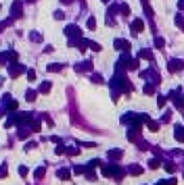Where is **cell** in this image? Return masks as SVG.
I'll use <instances>...</instances> for the list:
<instances>
[{"mask_svg":"<svg viewBox=\"0 0 184 185\" xmlns=\"http://www.w3.org/2000/svg\"><path fill=\"white\" fill-rule=\"evenodd\" d=\"M103 175H105V177L121 179L123 177V169H121L119 165H109V166H103Z\"/></svg>","mask_w":184,"mask_h":185,"instance_id":"obj_1","label":"cell"},{"mask_svg":"<svg viewBox=\"0 0 184 185\" xmlns=\"http://www.w3.org/2000/svg\"><path fill=\"white\" fill-rule=\"evenodd\" d=\"M65 35H67L69 40H80V38H82V29H80L78 25H67V27H65Z\"/></svg>","mask_w":184,"mask_h":185,"instance_id":"obj_2","label":"cell"},{"mask_svg":"<svg viewBox=\"0 0 184 185\" xmlns=\"http://www.w3.org/2000/svg\"><path fill=\"white\" fill-rule=\"evenodd\" d=\"M182 67H184V61H180V58H172L167 62V71L170 73H178V71H182Z\"/></svg>","mask_w":184,"mask_h":185,"instance_id":"obj_3","label":"cell"},{"mask_svg":"<svg viewBox=\"0 0 184 185\" xmlns=\"http://www.w3.org/2000/svg\"><path fill=\"white\" fill-rule=\"evenodd\" d=\"M23 15V4L19 2V0H15L13 4H11V17H15V19H19Z\"/></svg>","mask_w":184,"mask_h":185,"instance_id":"obj_4","label":"cell"},{"mask_svg":"<svg viewBox=\"0 0 184 185\" xmlns=\"http://www.w3.org/2000/svg\"><path fill=\"white\" fill-rule=\"evenodd\" d=\"M142 29H144V21H142V19H134L132 23H130V31H132L134 35H136V34H140Z\"/></svg>","mask_w":184,"mask_h":185,"instance_id":"obj_5","label":"cell"},{"mask_svg":"<svg viewBox=\"0 0 184 185\" xmlns=\"http://www.w3.org/2000/svg\"><path fill=\"white\" fill-rule=\"evenodd\" d=\"M113 46L117 50H121V52H128V50H130V42H126V40H119V38H117V40L113 42Z\"/></svg>","mask_w":184,"mask_h":185,"instance_id":"obj_6","label":"cell"},{"mask_svg":"<svg viewBox=\"0 0 184 185\" xmlns=\"http://www.w3.org/2000/svg\"><path fill=\"white\" fill-rule=\"evenodd\" d=\"M8 73H11V77H17V75H21V73H25V69H23L21 65H13V62H11Z\"/></svg>","mask_w":184,"mask_h":185,"instance_id":"obj_7","label":"cell"},{"mask_svg":"<svg viewBox=\"0 0 184 185\" xmlns=\"http://www.w3.org/2000/svg\"><path fill=\"white\" fill-rule=\"evenodd\" d=\"M174 137H176V142L184 144V127H182V125H176V129H174Z\"/></svg>","mask_w":184,"mask_h":185,"instance_id":"obj_8","label":"cell"},{"mask_svg":"<svg viewBox=\"0 0 184 185\" xmlns=\"http://www.w3.org/2000/svg\"><path fill=\"white\" fill-rule=\"evenodd\" d=\"M75 71H78V73H84V71H92V62H90V61L80 62L78 67H75Z\"/></svg>","mask_w":184,"mask_h":185,"instance_id":"obj_9","label":"cell"},{"mask_svg":"<svg viewBox=\"0 0 184 185\" xmlns=\"http://www.w3.org/2000/svg\"><path fill=\"white\" fill-rule=\"evenodd\" d=\"M107 156H109V160H119V158L123 156V152H121V150H109Z\"/></svg>","mask_w":184,"mask_h":185,"instance_id":"obj_10","label":"cell"},{"mask_svg":"<svg viewBox=\"0 0 184 185\" xmlns=\"http://www.w3.org/2000/svg\"><path fill=\"white\" fill-rule=\"evenodd\" d=\"M138 58H149L151 62L155 61V58H153V52H151V50H140V52H138Z\"/></svg>","mask_w":184,"mask_h":185,"instance_id":"obj_11","label":"cell"},{"mask_svg":"<svg viewBox=\"0 0 184 185\" xmlns=\"http://www.w3.org/2000/svg\"><path fill=\"white\" fill-rule=\"evenodd\" d=\"M144 123H147V127H149L151 131H157V129H159V123H157V121H151L149 117H147V121H144Z\"/></svg>","mask_w":184,"mask_h":185,"instance_id":"obj_12","label":"cell"},{"mask_svg":"<svg viewBox=\"0 0 184 185\" xmlns=\"http://www.w3.org/2000/svg\"><path fill=\"white\" fill-rule=\"evenodd\" d=\"M144 94H147V96H153V94H155V83H147V85H144Z\"/></svg>","mask_w":184,"mask_h":185,"instance_id":"obj_13","label":"cell"},{"mask_svg":"<svg viewBox=\"0 0 184 185\" xmlns=\"http://www.w3.org/2000/svg\"><path fill=\"white\" fill-rule=\"evenodd\" d=\"M159 165H161V160H159V158H151V160H149V169H151V171L159 169Z\"/></svg>","mask_w":184,"mask_h":185,"instance_id":"obj_14","label":"cell"},{"mask_svg":"<svg viewBox=\"0 0 184 185\" xmlns=\"http://www.w3.org/2000/svg\"><path fill=\"white\" fill-rule=\"evenodd\" d=\"M115 13H119V4H111V7L107 8V15H109V17H113Z\"/></svg>","mask_w":184,"mask_h":185,"instance_id":"obj_15","label":"cell"},{"mask_svg":"<svg viewBox=\"0 0 184 185\" xmlns=\"http://www.w3.org/2000/svg\"><path fill=\"white\" fill-rule=\"evenodd\" d=\"M128 171H130V175H142V169H140L138 165H132Z\"/></svg>","mask_w":184,"mask_h":185,"instance_id":"obj_16","label":"cell"},{"mask_svg":"<svg viewBox=\"0 0 184 185\" xmlns=\"http://www.w3.org/2000/svg\"><path fill=\"white\" fill-rule=\"evenodd\" d=\"M174 21H176V25H178V27H180V29L184 31V17H182V15H176V17H174Z\"/></svg>","mask_w":184,"mask_h":185,"instance_id":"obj_17","label":"cell"},{"mask_svg":"<svg viewBox=\"0 0 184 185\" xmlns=\"http://www.w3.org/2000/svg\"><path fill=\"white\" fill-rule=\"evenodd\" d=\"M29 40L31 42H42V35L38 34V31H29Z\"/></svg>","mask_w":184,"mask_h":185,"instance_id":"obj_18","label":"cell"},{"mask_svg":"<svg viewBox=\"0 0 184 185\" xmlns=\"http://www.w3.org/2000/svg\"><path fill=\"white\" fill-rule=\"evenodd\" d=\"M48 71H52V73H57V71H61V69H63V65H59V62H52V65H48Z\"/></svg>","mask_w":184,"mask_h":185,"instance_id":"obj_19","label":"cell"},{"mask_svg":"<svg viewBox=\"0 0 184 185\" xmlns=\"http://www.w3.org/2000/svg\"><path fill=\"white\" fill-rule=\"evenodd\" d=\"M36 96H38V94H36L34 89H27V94H25V100H27V102H34Z\"/></svg>","mask_w":184,"mask_h":185,"instance_id":"obj_20","label":"cell"},{"mask_svg":"<svg viewBox=\"0 0 184 185\" xmlns=\"http://www.w3.org/2000/svg\"><path fill=\"white\" fill-rule=\"evenodd\" d=\"M57 175H59V179H69V177H71V173L67 171V169H61Z\"/></svg>","mask_w":184,"mask_h":185,"instance_id":"obj_21","label":"cell"},{"mask_svg":"<svg viewBox=\"0 0 184 185\" xmlns=\"http://www.w3.org/2000/svg\"><path fill=\"white\" fill-rule=\"evenodd\" d=\"M119 11L123 13V17H128V15H130V7H128L126 2H121V4H119Z\"/></svg>","mask_w":184,"mask_h":185,"instance_id":"obj_22","label":"cell"},{"mask_svg":"<svg viewBox=\"0 0 184 185\" xmlns=\"http://www.w3.org/2000/svg\"><path fill=\"white\" fill-rule=\"evenodd\" d=\"M50 88H52V85H50V81H44L42 85H40V92H42V94H46V92H50Z\"/></svg>","mask_w":184,"mask_h":185,"instance_id":"obj_23","label":"cell"},{"mask_svg":"<svg viewBox=\"0 0 184 185\" xmlns=\"http://www.w3.org/2000/svg\"><path fill=\"white\" fill-rule=\"evenodd\" d=\"M86 25H88V29H96V19H94V17H88V23H86Z\"/></svg>","mask_w":184,"mask_h":185,"instance_id":"obj_24","label":"cell"},{"mask_svg":"<svg viewBox=\"0 0 184 185\" xmlns=\"http://www.w3.org/2000/svg\"><path fill=\"white\" fill-rule=\"evenodd\" d=\"M44 173H46V169H44V166H40V169L34 173V177H36V179H42V177H44Z\"/></svg>","mask_w":184,"mask_h":185,"instance_id":"obj_25","label":"cell"},{"mask_svg":"<svg viewBox=\"0 0 184 185\" xmlns=\"http://www.w3.org/2000/svg\"><path fill=\"white\" fill-rule=\"evenodd\" d=\"M155 46H157L159 50H161L163 46H165V40H163V38H155Z\"/></svg>","mask_w":184,"mask_h":185,"instance_id":"obj_26","label":"cell"},{"mask_svg":"<svg viewBox=\"0 0 184 185\" xmlns=\"http://www.w3.org/2000/svg\"><path fill=\"white\" fill-rule=\"evenodd\" d=\"M165 102H167V98H165V96H157V104H159L161 108L165 106Z\"/></svg>","mask_w":184,"mask_h":185,"instance_id":"obj_27","label":"cell"},{"mask_svg":"<svg viewBox=\"0 0 184 185\" xmlns=\"http://www.w3.org/2000/svg\"><path fill=\"white\" fill-rule=\"evenodd\" d=\"M88 46H90L94 52H99V50H100V44H96V42H88Z\"/></svg>","mask_w":184,"mask_h":185,"instance_id":"obj_28","label":"cell"},{"mask_svg":"<svg viewBox=\"0 0 184 185\" xmlns=\"http://www.w3.org/2000/svg\"><path fill=\"white\" fill-rule=\"evenodd\" d=\"M7 173H8L7 165H2V166H0V179H4V177H7Z\"/></svg>","mask_w":184,"mask_h":185,"instance_id":"obj_29","label":"cell"},{"mask_svg":"<svg viewBox=\"0 0 184 185\" xmlns=\"http://www.w3.org/2000/svg\"><path fill=\"white\" fill-rule=\"evenodd\" d=\"M65 152H67V154H69V156H75V154H78V148H67V150H65Z\"/></svg>","mask_w":184,"mask_h":185,"instance_id":"obj_30","label":"cell"},{"mask_svg":"<svg viewBox=\"0 0 184 185\" xmlns=\"http://www.w3.org/2000/svg\"><path fill=\"white\" fill-rule=\"evenodd\" d=\"M163 169H165L167 173H172V171H174V165H172V162H165V165H163Z\"/></svg>","mask_w":184,"mask_h":185,"instance_id":"obj_31","label":"cell"},{"mask_svg":"<svg viewBox=\"0 0 184 185\" xmlns=\"http://www.w3.org/2000/svg\"><path fill=\"white\" fill-rule=\"evenodd\" d=\"M63 17H65V13H63V11H57V13H55V19H57V21H61Z\"/></svg>","mask_w":184,"mask_h":185,"instance_id":"obj_32","label":"cell"},{"mask_svg":"<svg viewBox=\"0 0 184 185\" xmlns=\"http://www.w3.org/2000/svg\"><path fill=\"white\" fill-rule=\"evenodd\" d=\"M176 183H178V181H176V179H174V177H172L170 181H161V185H176Z\"/></svg>","mask_w":184,"mask_h":185,"instance_id":"obj_33","label":"cell"},{"mask_svg":"<svg viewBox=\"0 0 184 185\" xmlns=\"http://www.w3.org/2000/svg\"><path fill=\"white\" fill-rule=\"evenodd\" d=\"M92 81L94 83H103V77L100 75H92Z\"/></svg>","mask_w":184,"mask_h":185,"instance_id":"obj_34","label":"cell"},{"mask_svg":"<svg viewBox=\"0 0 184 185\" xmlns=\"http://www.w3.org/2000/svg\"><path fill=\"white\" fill-rule=\"evenodd\" d=\"M170 119H172V112H165V115H163V119H161V121H163V123H167Z\"/></svg>","mask_w":184,"mask_h":185,"instance_id":"obj_35","label":"cell"},{"mask_svg":"<svg viewBox=\"0 0 184 185\" xmlns=\"http://www.w3.org/2000/svg\"><path fill=\"white\" fill-rule=\"evenodd\" d=\"M19 175H21V177H25V175H27V169H25V166H21V169H19Z\"/></svg>","mask_w":184,"mask_h":185,"instance_id":"obj_36","label":"cell"},{"mask_svg":"<svg viewBox=\"0 0 184 185\" xmlns=\"http://www.w3.org/2000/svg\"><path fill=\"white\" fill-rule=\"evenodd\" d=\"M27 77L29 79H36V71H27Z\"/></svg>","mask_w":184,"mask_h":185,"instance_id":"obj_37","label":"cell"},{"mask_svg":"<svg viewBox=\"0 0 184 185\" xmlns=\"http://www.w3.org/2000/svg\"><path fill=\"white\" fill-rule=\"evenodd\" d=\"M178 8H180V11H184V0H178Z\"/></svg>","mask_w":184,"mask_h":185,"instance_id":"obj_38","label":"cell"},{"mask_svg":"<svg viewBox=\"0 0 184 185\" xmlns=\"http://www.w3.org/2000/svg\"><path fill=\"white\" fill-rule=\"evenodd\" d=\"M140 2H142V4H149V0H140Z\"/></svg>","mask_w":184,"mask_h":185,"instance_id":"obj_39","label":"cell"},{"mask_svg":"<svg viewBox=\"0 0 184 185\" xmlns=\"http://www.w3.org/2000/svg\"><path fill=\"white\" fill-rule=\"evenodd\" d=\"M103 2H105V4H109V0H103Z\"/></svg>","mask_w":184,"mask_h":185,"instance_id":"obj_40","label":"cell"},{"mask_svg":"<svg viewBox=\"0 0 184 185\" xmlns=\"http://www.w3.org/2000/svg\"><path fill=\"white\" fill-rule=\"evenodd\" d=\"M29 2H36V0H29Z\"/></svg>","mask_w":184,"mask_h":185,"instance_id":"obj_41","label":"cell"}]
</instances>
